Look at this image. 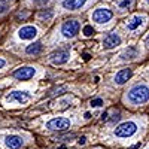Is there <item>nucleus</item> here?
Returning a JSON list of instances; mask_svg holds the SVG:
<instances>
[{"mask_svg":"<svg viewBox=\"0 0 149 149\" xmlns=\"http://www.w3.org/2000/svg\"><path fill=\"white\" fill-rule=\"evenodd\" d=\"M131 74H133V70L128 67V69H122L121 72L116 73V76H115V82L118 85H122V84H125L130 78H131Z\"/></svg>","mask_w":149,"mask_h":149,"instance_id":"f8f14e48","label":"nucleus"},{"mask_svg":"<svg viewBox=\"0 0 149 149\" xmlns=\"http://www.w3.org/2000/svg\"><path fill=\"white\" fill-rule=\"evenodd\" d=\"M52 17H54V10H51V9H45V10H40L39 12V18L40 19L48 21V19H51Z\"/></svg>","mask_w":149,"mask_h":149,"instance_id":"a211bd4d","label":"nucleus"},{"mask_svg":"<svg viewBox=\"0 0 149 149\" xmlns=\"http://www.w3.org/2000/svg\"><path fill=\"white\" fill-rule=\"evenodd\" d=\"M42 49H43V45L40 42H33L31 45H29L26 48V52L30 54V55H37V54L42 52Z\"/></svg>","mask_w":149,"mask_h":149,"instance_id":"dca6fc26","label":"nucleus"},{"mask_svg":"<svg viewBox=\"0 0 149 149\" xmlns=\"http://www.w3.org/2000/svg\"><path fill=\"white\" fill-rule=\"evenodd\" d=\"M37 34V29L33 27V26H24L18 30V36L19 39L22 40H30V39H34Z\"/></svg>","mask_w":149,"mask_h":149,"instance_id":"1a4fd4ad","label":"nucleus"},{"mask_svg":"<svg viewBox=\"0 0 149 149\" xmlns=\"http://www.w3.org/2000/svg\"><path fill=\"white\" fill-rule=\"evenodd\" d=\"M84 34H85V36H93V34H94V29H93L91 26H85V27H84Z\"/></svg>","mask_w":149,"mask_h":149,"instance_id":"aec40b11","label":"nucleus"},{"mask_svg":"<svg viewBox=\"0 0 149 149\" xmlns=\"http://www.w3.org/2000/svg\"><path fill=\"white\" fill-rule=\"evenodd\" d=\"M70 124H72L70 119L58 116V118H54V119H49L45 127L48 130H51V131H64V130L70 128Z\"/></svg>","mask_w":149,"mask_h":149,"instance_id":"7ed1b4c3","label":"nucleus"},{"mask_svg":"<svg viewBox=\"0 0 149 149\" xmlns=\"http://www.w3.org/2000/svg\"><path fill=\"white\" fill-rule=\"evenodd\" d=\"M137 124H136L134 121H127V122H122L119 124V125L113 130V134L116 136V137H131L133 134H136V131H137Z\"/></svg>","mask_w":149,"mask_h":149,"instance_id":"f03ea898","label":"nucleus"},{"mask_svg":"<svg viewBox=\"0 0 149 149\" xmlns=\"http://www.w3.org/2000/svg\"><path fill=\"white\" fill-rule=\"evenodd\" d=\"M36 74V69L34 67H30V66H24V67H19L14 72V78L19 79V81H27V79H31Z\"/></svg>","mask_w":149,"mask_h":149,"instance_id":"6e6552de","label":"nucleus"},{"mask_svg":"<svg viewBox=\"0 0 149 149\" xmlns=\"http://www.w3.org/2000/svg\"><path fill=\"white\" fill-rule=\"evenodd\" d=\"M137 55H139L137 48H136V46H128L125 51L121 54V58L122 60H133V58H136Z\"/></svg>","mask_w":149,"mask_h":149,"instance_id":"2eb2a0df","label":"nucleus"},{"mask_svg":"<svg viewBox=\"0 0 149 149\" xmlns=\"http://www.w3.org/2000/svg\"><path fill=\"white\" fill-rule=\"evenodd\" d=\"M127 2H131V3H133V0H127Z\"/></svg>","mask_w":149,"mask_h":149,"instance_id":"2f4dec72","label":"nucleus"},{"mask_svg":"<svg viewBox=\"0 0 149 149\" xmlns=\"http://www.w3.org/2000/svg\"><path fill=\"white\" fill-rule=\"evenodd\" d=\"M118 45H121V37L116 33H109L103 40V48L104 49H113Z\"/></svg>","mask_w":149,"mask_h":149,"instance_id":"9d476101","label":"nucleus"},{"mask_svg":"<svg viewBox=\"0 0 149 149\" xmlns=\"http://www.w3.org/2000/svg\"><path fill=\"white\" fill-rule=\"evenodd\" d=\"M85 118H86V119L91 118V113H90V112H86V113H85Z\"/></svg>","mask_w":149,"mask_h":149,"instance_id":"c85d7f7f","label":"nucleus"},{"mask_svg":"<svg viewBox=\"0 0 149 149\" xmlns=\"http://www.w3.org/2000/svg\"><path fill=\"white\" fill-rule=\"evenodd\" d=\"M70 57V49L64 48V49H58L57 52H52L49 55V60H51L52 64H64L66 61H69Z\"/></svg>","mask_w":149,"mask_h":149,"instance_id":"0eeeda50","label":"nucleus"},{"mask_svg":"<svg viewBox=\"0 0 149 149\" xmlns=\"http://www.w3.org/2000/svg\"><path fill=\"white\" fill-rule=\"evenodd\" d=\"M142 24H143V17L136 15V17H133L130 21H127V29L131 30V31H134V30H137Z\"/></svg>","mask_w":149,"mask_h":149,"instance_id":"4468645a","label":"nucleus"},{"mask_svg":"<svg viewBox=\"0 0 149 149\" xmlns=\"http://www.w3.org/2000/svg\"><path fill=\"white\" fill-rule=\"evenodd\" d=\"M5 145L9 149H19L24 145V140H22V137H19L17 134H9L5 137Z\"/></svg>","mask_w":149,"mask_h":149,"instance_id":"9b49d317","label":"nucleus"},{"mask_svg":"<svg viewBox=\"0 0 149 149\" xmlns=\"http://www.w3.org/2000/svg\"><path fill=\"white\" fill-rule=\"evenodd\" d=\"M86 0H64L63 2V6L64 9H69V10H76L79 8H82L85 5Z\"/></svg>","mask_w":149,"mask_h":149,"instance_id":"ddd939ff","label":"nucleus"},{"mask_svg":"<svg viewBox=\"0 0 149 149\" xmlns=\"http://www.w3.org/2000/svg\"><path fill=\"white\" fill-rule=\"evenodd\" d=\"M79 29H81V24H79V21H76V19H69V21H66L63 26H61V33H63V36L64 37H74L78 34V31H79Z\"/></svg>","mask_w":149,"mask_h":149,"instance_id":"20e7f679","label":"nucleus"},{"mask_svg":"<svg viewBox=\"0 0 149 149\" xmlns=\"http://www.w3.org/2000/svg\"><path fill=\"white\" fill-rule=\"evenodd\" d=\"M107 116H109V113H107V112H104V113L102 115V121H107Z\"/></svg>","mask_w":149,"mask_h":149,"instance_id":"a878e982","label":"nucleus"},{"mask_svg":"<svg viewBox=\"0 0 149 149\" xmlns=\"http://www.w3.org/2000/svg\"><path fill=\"white\" fill-rule=\"evenodd\" d=\"M33 3L37 5V6H45L48 3V0H33Z\"/></svg>","mask_w":149,"mask_h":149,"instance_id":"5701e85b","label":"nucleus"},{"mask_svg":"<svg viewBox=\"0 0 149 149\" xmlns=\"http://www.w3.org/2000/svg\"><path fill=\"white\" fill-rule=\"evenodd\" d=\"M0 2H9V0H0Z\"/></svg>","mask_w":149,"mask_h":149,"instance_id":"7c9ffc66","label":"nucleus"},{"mask_svg":"<svg viewBox=\"0 0 149 149\" xmlns=\"http://www.w3.org/2000/svg\"><path fill=\"white\" fill-rule=\"evenodd\" d=\"M146 45H148V46H149V36H148V37H146Z\"/></svg>","mask_w":149,"mask_h":149,"instance_id":"c756f323","label":"nucleus"},{"mask_svg":"<svg viewBox=\"0 0 149 149\" xmlns=\"http://www.w3.org/2000/svg\"><path fill=\"white\" fill-rule=\"evenodd\" d=\"M82 58H84V60H85V61H88V60H90V58H91V55H90V54H88V52H84V54H82Z\"/></svg>","mask_w":149,"mask_h":149,"instance_id":"b1692460","label":"nucleus"},{"mask_svg":"<svg viewBox=\"0 0 149 149\" xmlns=\"http://www.w3.org/2000/svg\"><path fill=\"white\" fill-rule=\"evenodd\" d=\"M119 118H121V113H119V112L116 110L115 113H113V116H112V118H109L107 121H109V122H116V121H119Z\"/></svg>","mask_w":149,"mask_h":149,"instance_id":"4be33fe9","label":"nucleus"},{"mask_svg":"<svg viewBox=\"0 0 149 149\" xmlns=\"http://www.w3.org/2000/svg\"><path fill=\"white\" fill-rule=\"evenodd\" d=\"M64 91H66V86H61V88H57V90L51 91L48 95H49V97H54V95H58V94H63Z\"/></svg>","mask_w":149,"mask_h":149,"instance_id":"6ab92c4d","label":"nucleus"},{"mask_svg":"<svg viewBox=\"0 0 149 149\" xmlns=\"http://www.w3.org/2000/svg\"><path fill=\"white\" fill-rule=\"evenodd\" d=\"M3 12H6V6H0V14H3Z\"/></svg>","mask_w":149,"mask_h":149,"instance_id":"cd10ccee","label":"nucleus"},{"mask_svg":"<svg viewBox=\"0 0 149 149\" xmlns=\"http://www.w3.org/2000/svg\"><path fill=\"white\" fill-rule=\"evenodd\" d=\"M146 2H148V3H149V0H146Z\"/></svg>","mask_w":149,"mask_h":149,"instance_id":"473e14b6","label":"nucleus"},{"mask_svg":"<svg viewBox=\"0 0 149 149\" xmlns=\"http://www.w3.org/2000/svg\"><path fill=\"white\" fill-rule=\"evenodd\" d=\"M74 137H76V134H74V133H66V134H58V136H55V137H54V140L55 142H70V139H74Z\"/></svg>","mask_w":149,"mask_h":149,"instance_id":"f3484780","label":"nucleus"},{"mask_svg":"<svg viewBox=\"0 0 149 149\" xmlns=\"http://www.w3.org/2000/svg\"><path fill=\"white\" fill-rule=\"evenodd\" d=\"M5 64H6V61H5L3 58H0V69H2V67H5Z\"/></svg>","mask_w":149,"mask_h":149,"instance_id":"bb28decb","label":"nucleus"},{"mask_svg":"<svg viewBox=\"0 0 149 149\" xmlns=\"http://www.w3.org/2000/svg\"><path fill=\"white\" fill-rule=\"evenodd\" d=\"M127 100L133 104H142L149 100V86L143 84H137L128 91Z\"/></svg>","mask_w":149,"mask_h":149,"instance_id":"f257e3e1","label":"nucleus"},{"mask_svg":"<svg viewBox=\"0 0 149 149\" xmlns=\"http://www.w3.org/2000/svg\"><path fill=\"white\" fill-rule=\"evenodd\" d=\"M113 17V12L107 8H98L93 12V21L98 22V24H104V22H109Z\"/></svg>","mask_w":149,"mask_h":149,"instance_id":"423d86ee","label":"nucleus"},{"mask_svg":"<svg viewBox=\"0 0 149 149\" xmlns=\"http://www.w3.org/2000/svg\"><path fill=\"white\" fill-rule=\"evenodd\" d=\"M102 104H103L102 98H94V100H91V106H93V107H100Z\"/></svg>","mask_w":149,"mask_h":149,"instance_id":"412c9836","label":"nucleus"},{"mask_svg":"<svg viewBox=\"0 0 149 149\" xmlns=\"http://www.w3.org/2000/svg\"><path fill=\"white\" fill-rule=\"evenodd\" d=\"M31 98L30 93L27 91H12L6 95V102L8 103H18V104H24L27 103Z\"/></svg>","mask_w":149,"mask_h":149,"instance_id":"39448f33","label":"nucleus"},{"mask_svg":"<svg viewBox=\"0 0 149 149\" xmlns=\"http://www.w3.org/2000/svg\"><path fill=\"white\" fill-rule=\"evenodd\" d=\"M85 142H86V137H85V136H82V137L78 140V143H79V145H85Z\"/></svg>","mask_w":149,"mask_h":149,"instance_id":"393cba45","label":"nucleus"}]
</instances>
